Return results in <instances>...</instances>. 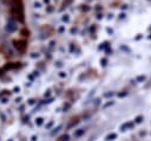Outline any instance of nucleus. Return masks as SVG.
Masks as SVG:
<instances>
[{
  "label": "nucleus",
  "mask_w": 151,
  "mask_h": 141,
  "mask_svg": "<svg viewBox=\"0 0 151 141\" xmlns=\"http://www.w3.org/2000/svg\"><path fill=\"white\" fill-rule=\"evenodd\" d=\"M59 141H68V135H67V134H65V135H63V136H60V139H59Z\"/></svg>",
  "instance_id": "423d86ee"
},
{
  "label": "nucleus",
  "mask_w": 151,
  "mask_h": 141,
  "mask_svg": "<svg viewBox=\"0 0 151 141\" xmlns=\"http://www.w3.org/2000/svg\"><path fill=\"white\" fill-rule=\"evenodd\" d=\"M63 20H65V21H67V20H68V17H64V18H63Z\"/></svg>",
  "instance_id": "dca6fc26"
},
{
  "label": "nucleus",
  "mask_w": 151,
  "mask_h": 141,
  "mask_svg": "<svg viewBox=\"0 0 151 141\" xmlns=\"http://www.w3.org/2000/svg\"><path fill=\"white\" fill-rule=\"evenodd\" d=\"M113 95H114L113 91H109V92H105V94H104V97H112Z\"/></svg>",
  "instance_id": "0eeeda50"
},
{
  "label": "nucleus",
  "mask_w": 151,
  "mask_h": 141,
  "mask_svg": "<svg viewBox=\"0 0 151 141\" xmlns=\"http://www.w3.org/2000/svg\"><path fill=\"white\" fill-rule=\"evenodd\" d=\"M142 121H143V116H142V115L137 116V117H136V120H134V122H136V123H140Z\"/></svg>",
  "instance_id": "1a4fd4ad"
},
{
  "label": "nucleus",
  "mask_w": 151,
  "mask_h": 141,
  "mask_svg": "<svg viewBox=\"0 0 151 141\" xmlns=\"http://www.w3.org/2000/svg\"><path fill=\"white\" fill-rule=\"evenodd\" d=\"M113 103H114V102H113V101H109V102H107V103H105V104H104V105H103V108H104V109H105V108H107V107H110V105H113Z\"/></svg>",
  "instance_id": "6e6552de"
},
{
  "label": "nucleus",
  "mask_w": 151,
  "mask_h": 141,
  "mask_svg": "<svg viewBox=\"0 0 151 141\" xmlns=\"http://www.w3.org/2000/svg\"><path fill=\"white\" fill-rule=\"evenodd\" d=\"M150 38H151V36H149V39H150Z\"/></svg>",
  "instance_id": "f3484780"
},
{
  "label": "nucleus",
  "mask_w": 151,
  "mask_h": 141,
  "mask_svg": "<svg viewBox=\"0 0 151 141\" xmlns=\"http://www.w3.org/2000/svg\"><path fill=\"white\" fill-rule=\"evenodd\" d=\"M59 76H60V77H65V76H66V73H64V72H60V73H59Z\"/></svg>",
  "instance_id": "4468645a"
},
{
  "label": "nucleus",
  "mask_w": 151,
  "mask_h": 141,
  "mask_svg": "<svg viewBox=\"0 0 151 141\" xmlns=\"http://www.w3.org/2000/svg\"><path fill=\"white\" fill-rule=\"evenodd\" d=\"M106 62H107V60H106V59H105V58H104V59H101V60H100V63H101V65H103V66H105V65H106Z\"/></svg>",
  "instance_id": "ddd939ff"
},
{
  "label": "nucleus",
  "mask_w": 151,
  "mask_h": 141,
  "mask_svg": "<svg viewBox=\"0 0 151 141\" xmlns=\"http://www.w3.org/2000/svg\"><path fill=\"white\" fill-rule=\"evenodd\" d=\"M132 127H133V123L132 122H126V123H124V124L120 126V130L122 132H125L127 128H132Z\"/></svg>",
  "instance_id": "f03ea898"
},
{
  "label": "nucleus",
  "mask_w": 151,
  "mask_h": 141,
  "mask_svg": "<svg viewBox=\"0 0 151 141\" xmlns=\"http://www.w3.org/2000/svg\"><path fill=\"white\" fill-rule=\"evenodd\" d=\"M127 96V91H122V92H118V97H125Z\"/></svg>",
  "instance_id": "9d476101"
},
{
  "label": "nucleus",
  "mask_w": 151,
  "mask_h": 141,
  "mask_svg": "<svg viewBox=\"0 0 151 141\" xmlns=\"http://www.w3.org/2000/svg\"><path fill=\"white\" fill-rule=\"evenodd\" d=\"M52 124H53V122H50V123L47 124V128H51V126H52Z\"/></svg>",
  "instance_id": "2eb2a0df"
},
{
  "label": "nucleus",
  "mask_w": 151,
  "mask_h": 141,
  "mask_svg": "<svg viewBox=\"0 0 151 141\" xmlns=\"http://www.w3.org/2000/svg\"><path fill=\"white\" fill-rule=\"evenodd\" d=\"M9 141H12V140H9Z\"/></svg>",
  "instance_id": "a211bd4d"
},
{
  "label": "nucleus",
  "mask_w": 151,
  "mask_h": 141,
  "mask_svg": "<svg viewBox=\"0 0 151 141\" xmlns=\"http://www.w3.org/2000/svg\"><path fill=\"white\" fill-rule=\"evenodd\" d=\"M84 133H85V129H78V130L74 132V136H76V137H79V136H81Z\"/></svg>",
  "instance_id": "20e7f679"
},
{
  "label": "nucleus",
  "mask_w": 151,
  "mask_h": 141,
  "mask_svg": "<svg viewBox=\"0 0 151 141\" xmlns=\"http://www.w3.org/2000/svg\"><path fill=\"white\" fill-rule=\"evenodd\" d=\"M145 79H146V77H145V76H144V75H142V76H138V77H137V79H136V81H137V82H144V81H145Z\"/></svg>",
  "instance_id": "39448f33"
},
{
  "label": "nucleus",
  "mask_w": 151,
  "mask_h": 141,
  "mask_svg": "<svg viewBox=\"0 0 151 141\" xmlns=\"http://www.w3.org/2000/svg\"><path fill=\"white\" fill-rule=\"evenodd\" d=\"M35 123H37L38 126H41V124H42V118H41V117H38V118L35 120Z\"/></svg>",
  "instance_id": "9b49d317"
},
{
  "label": "nucleus",
  "mask_w": 151,
  "mask_h": 141,
  "mask_svg": "<svg viewBox=\"0 0 151 141\" xmlns=\"http://www.w3.org/2000/svg\"><path fill=\"white\" fill-rule=\"evenodd\" d=\"M60 129H61V126H58V127H57V128H55V129H54V130L52 132V135H54L55 133H58V132H59Z\"/></svg>",
  "instance_id": "f8f14e48"
},
{
  "label": "nucleus",
  "mask_w": 151,
  "mask_h": 141,
  "mask_svg": "<svg viewBox=\"0 0 151 141\" xmlns=\"http://www.w3.org/2000/svg\"><path fill=\"white\" fill-rule=\"evenodd\" d=\"M5 28H6V31L8 33H13L18 28V24H17V21L14 19H8L7 23H6V27Z\"/></svg>",
  "instance_id": "f257e3e1"
},
{
  "label": "nucleus",
  "mask_w": 151,
  "mask_h": 141,
  "mask_svg": "<svg viewBox=\"0 0 151 141\" xmlns=\"http://www.w3.org/2000/svg\"><path fill=\"white\" fill-rule=\"evenodd\" d=\"M114 139H117V134H116V133H111V134L106 135L105 141H112V140H114Z\"/></svg>",
  "instance_id": "7ed1b4c3"
}]
</instances>
